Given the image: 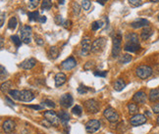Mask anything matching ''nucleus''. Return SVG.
<instances>
[{
    "label": "nucleus",
    "mask_w": 159,
    "mask_h": 134,
    "mask_svg": "<svg viewBox=\"0 0 159 134\" xmlns=\"http://www.w3.org/2000/svg\"><path fill=\"white\" fill-rule=\"evenodd\" d=\"M122 50V35L120 32H117L113 37V45H112V56L114 58L120 55Z\"/></svg>",
    "instance_id": "obj_1"
},
{
    "label": "nucleus",
    "mask_w": 159,
    "mask_h": 134,
    "mask_svg": "<svg viewBox=\"0 0 159 134\" xmlns=\"http://www.w3.org/2000/svg\"><path fill=\"white\" fill-rule=\"evenodd\" d=\"M153 71L151 67L147 65H141L136 69V73L137 76L140 77L141 79H146L149 77L152 74Z\"/></svg>",
    "instance_id": "obj_2"
},
{
    "label": "nucleus",
    "mask_w": 159,
    "mask_h": 134,
    "mask_svg": "<svg viewBox=\"0 0 159 134\" xmlns=\"http://www.w3.org/2000/svg\"><path fill=\"white\" fill-rule=\"evenodd\" d=\"M43 116L45 117V121H48V123H50L51 125L57 127V126H59V125H60V122H61L60 118H59V116H57V114L54 111L49 110V111L44 112Z\"/></svg>",
    "instance_id": "obj_3"
},
{
    "label": "nucleus",
    "mask_w": 159,
    "mask_h": 134,
    "mask_svg": "<svg viewBox=\"0 0 159 134\" xmlns=\"http://www.w3.org/2000/svg\"><path fill=\"white\" fill-rule=\"evenodd\" d=\"M105 45H106V39L104 37H99L91 43V51L94 54H99L104 50Z\"/></svg>",
    "instance_id": "obj_4"
},
{
    "label": "nucleus",
    "mask_w": 159,
    "mask_h": 134,
    "mask_svg": "<svg viewBox=\"0 0 159 134\" xmlns=\"http://www.w3.org/2000/svg\"><path fill=\"white\" fill-rule=\"evenodd\" d=\"M103 116L109 122H116L119 121V118H120V116H119L118 112L115 110V109H113L111 107H108L104 110Z\"/></svg>",
    "instance_id": "obj_5"
},
{
    "label": "nucleus",
    "mask_w": 159,
    "mask_h": 134,
    "mask_svg": "<svg viewBox=\"0 0 159 134\" xmlns=\"http://www.w3.org/2000/svg\"><path fill=\"white\" fill-rule=\"evenodd\" d=\"M84 108L88 113H91V114H96L99 112V109H100V105L99 103L94 100V99H88L83 104Z\"/></svg>",
    "instance_id": "obj_6"
},
{
    "label": "nucleus",
    "mask_w": 159,
    "mask_h": 134,
    "mask_svg": "<svg viewBox=\"0 0 159 134\" xmlns=\"http://www.w3.org/2000/svg\"><path fill=\"white\" fill-rule=\"evenodd\" d=\"M21 39L24 43L29 44L32 41V28L29 26H23L20 29Z\"/></svg>",
    "instance_id": "obj_7"
},
{
    "label": "nucleus",
    "mask_w": 159,
    "mask_h": 134,
    "mask_svg": "<svg viewBox=\"0 0 159 134\" xmlns=\"http://www.w3.org/2000/svg\"><path fill=\"white\" fill-rule=\"evenodd\" d=\"M101 123L97 120H91L86 123V130L88 133H94L100 128Z\"/></svg>",
    "instance_id": "obj_8"
},
{
    "label": "nucleus",
    "mask_w": 159,
    "mask_h": 134,
    "mask_svg": "<svg viewBox=\"0 0 159 134\" xmlns=\"http://www.w3.org/2000/svg\"><path fill=\"white\" fill-rule=\"evenodd\" d=\"M82 50H81V54L83 56H86L87 54L91 52V38L88 36H83L82 41Z\"/></svg>",
    "instance_id": "obj_9"
},
{
    "label": "nucleus",
    "mask_w": 159,
    "mask_h": 134,
    "mask_svg": "<svg viewBox=\"0 0 159 134\" xmlns=\"http://www.w3.org/2000/svg\"><path fill=\"white\" fill-rule=\"evenodd\" d=\"M130 122L133 126H140L146 122V117L145 116L141 115V114H137V115H134L131 117Z\"/></svg>",
    "instance_id": "obj_10"
},
{
    "label": "nucleus",
    "mask_w": 159,
    "mask_h": 134,
    "mask_svg": "<svg viewBox=\"0 0 159 134\" xmlns=\"http://www.w3.org/2000/svg\"><path fill=\"white\" fill-rule=\"evenodd\" d=\"M59 102H60V105L63 108L68 109L73 105L74 99H73V96L71 95V94L66 93V94H63V95L60 97V100H59Z\"/></svg>",
    "instance_id": "obj_11"
},
{
    "label": "nucleus",
    "mask_w": 159,
    "mask_h": 134,
    "mask_svg": "<svg viewBox=\"0 0 159 134\" xmlns=\"http://www.w3.org/2000/svg\"><path fill=\"white\" fill-rule=\"evenodd\" d=\"M77 66V60L74 57H69L61 63V68L65 71H71Z\"/></svg>",
    "instance_id": "obj_12"
},
{
    "label": "nucleus",
    "mask_w": 159,
    "mask_h": 134,
    "mask_svg": "<svg viewBox=\"0 0 159 134\" xmlns=\"http://www.w3.org/2000/svg\"><path fill=\"white\" fill-rule=\"evenodd\" d=\"M37 65V60L34 58H29L24 60L21 64H20V68L23 69H31L34 66Z\"/></svg>",
    "instance_id": "obj_13"
},
{
    "label": "nucleus",
    "mask_w": 159,
    "mask_h": 134,
    "mask_svg": "<svg viewBox=\"0 0 159 134\" xmlns=\"http://www.w3.org/2000/svg\"><path fill=\"white\" fill-rule=\"evenodd\" d=\"M34 99V95L29 90H21L20 93V101L22 102H31Z\"/></svg>",
    "instance_id": "obj_14"
},
{
    "label": "nucleus",
    "mask_w": 159,
    "mask_h": 134,
    "mask_svg": "<svg viewBox=\"0 0 159 134\" xmlns=\"http://www.w3.org/2000/svg\"><path fill=\"white\" fill-rule=\"evenodd\" d=\"M148 24H149V22H148L146 19L140 18V19H136L135 21L132 22L131 27L133 28H141L148 27Z\"/></svg>",
    "instance_id": "obj_15"
},
{
    "label": "nucleus",
    "mask_w": 159,
    "mask_h": 134,
    "mask_svg": "<svg viewBox=\"0 0 159 134\" xmlns=\"http://www.w3.org/2000/svg\"><path fill=\"white\" fill-rule=\"evenodd\" d=\"M140 48L141 45L138 42H125V45H124V50L131 53L137 52L138 50H140Z\"/></svg>",
    "instance_id": "obj_16"
},
{
    "label": "nucleus",
    "mask_w": 159,
    "mask_h": 134,
    "mask_svg": "<svg viewBox=\"0 0 159 134\" xmlns=\"http://www.w3.org/2000/svg\"><path fill=\"white\" fill-rule=\"evenodd\" d=\"M15 127H16V123L12 120H6L2 125L3 131L5 133H12L13 130L15 129Z\"/></svg>",
    "instance_id": "obj_17"
},
{
    "label": "nucleus",
    "mask_w": 159,
    "mask_h": 134,
    "mask_svg": "<svg viewBox=\"0 0 159 134\" xmlns=\"http://www.w3.org/2000/svg\"><path fill=\"white\" fill-rule=\"evenodd\" d=\"M146 94L143 91H138L137 92L133 97V101L136 104H145L146 102Z\"/></svg>",
    "instance_id": "obj_18"
},
{
    "label": "nucleus",
    "mask_w": 159,
    "mask_h": 134,
    "mask_svg": "<svg viewBox=\"0 0 159 134\" xmlns=\"http://www.w3.org/2000/svg\"><path fill=\"white\" fill-rule=\"evenodd\" d=\"M54 79H55V86H56V87H59V86L63 85V84L66 82V80H67V76H66L65 73H56L55 78H54Z\"/></svg>",
    "instance_id": "obj_19"
},
{
    "label": "nucleus",
    "mask_w": 159,
    "mask_h": 134,
    "mask_svg": "<svg viewBox=\"0 0 159 134\" xmlns=\"http://www.w3.org/2000/svg\"><path fill=\"white\" fill-rule=\"evenodd\" d=\"M47 56L50 60H55L59 56V49L56 46H51L47 51Z\"/></svg>",
    "instance_id": "obj_20"
},
{
    "label": "nucleus",
    "mask_w": 159,
    "mask_h": 134,
    "mask_svg": "<svg viewBox=\"0 0 159 134\" xmlns=\"http://www.w3.org/2000/svg\"><path fill=\"white\" fill-rule=\"evenodd\" d=\"M59 118H60V121L64 125V126H67L68 121H70V115L68 114V112L66 111H60L58 114Z\"/></svg>",
    "instance_id": "obj_21"
},
{
    "label": "nucleus",
    "mask_w": 159,
    "mask_h": 134,
    "mask_svg": "<svg viewBox=\"0 0 159 134\" xmlns=\"http://www.w3.org/2000/svg\"><path fill=\"white\" fill-rule=\"evenodd\" d=\"M153 33V31L149 28V27H145V28L142 31V33H141V38L142 40H147L148 38H149Z\"/></svg>",
    "instance_id": "obj_22"
},
{
    "label": "nucleus",
    "mask_w": 159,
    "mask_h": 134,
    "mask_svg": "<svg viewBox=\"0 0 159 134\" xmlns=\"http://www.w3.org/2000/svg\"><path fill=\"white\" fill-rule=\"evenodd\" d=\"M125 86H126L125 81H124L122 78H118L117 80L114 82L113 88H114V90H116V91H122L123 89L125 88Z\"/></svg>",
    "instance_id": "obj_23"
},
{
    "label": "nucleus",
    "mask_w": 159,
    "mask_h": 134,
    "mask_svg": "<svg viewBox=\"0 0 159 134\" xmlns=\"http://www.w3.org/2000/svg\"><path fill=\"white\" fill-rule=\"evenodd\" d=\"M149 101L150 102H156L159 100V88H155V89H151L149 92Z\"/></svg>",
    "instance_id": "obj_24"
},
{
    "label": "nucleus",
    "mask_w": 159,
    "mask_h": 134,
    "mask_svg": "<svg viewBox=\"0 0 159 134\" xmlns=\"http://www.w3.org/2000/svg\"><path fill=\"white\" fill-rule=\"evenodd\" d=\"M125 40H126V42H138V43H140V40H138V35L135 32H129L125 36Z\"/></svg>",
    "instance_id": "obj_25"
},
{
    "label": "nucleus",
    "mask_w": 159,
    "mask_h": 134,
    "mask_svg": "<svg viewBox=\"0 0 159 134\" xmlns=\"http://www.w3.org/2000/svg\"><path fill=\"white\" fill-rule=\"evenodd\" d=\"M127 107H128V111L131 115H137V113L138 111V107L136 103H129Z\"/></svg>",
    "instance_id": "obj_26"
},
{
    "label": "nucleus",
    "mask_w": 159,
    "mask_h": 134,
    "mask_svg": "<svg viewBox=\"0 0 159 134\" xmlns=\"http://www.w3.org/2000/svg\"><path fill=\"white\" fill-rule=\"evenodd\" d=\"M133 57L130 55V54H123V55L120 56L119 58V63L120 64H128L132 61Z\"/></svg>",
    "instance_id": "obj_27"
},
{
    "label": "nucleus",
    "mask_w": 159,
    "mask_h": 134,
    "mask_svg": "<svg viewBox=\"0 0 159 134\" xmlns=\"http://www.w3.org/2000/svg\"><path fill=\"white\" fill-rule=\"evenodd\" d=\"M28 17H29V20L31 22H33V21H38L39 19V14L37 11H33V12H29L28 13Z\"/></svg>",
    "instance_id": "obj_28"
},
{
    "label": "nucleus",
    "mask_w": 159,
    "mask_h": 134,
    "mask_svg": "<svg viewBox=\"0 0 159 134\" xmlns=\"http://www.w3.org/2000/svg\"><path fill=\"white\" fill-rule=\"evenodd\" d=\"M8 93H9L10 97H11L12 99H15V100L20 101V93H21V91H20V90H16V89H11V90H10Z\"/></svg>",
    "instance_id": "obj_29"
},
{
    "label": "nucleus",
    "mask_w": 159,
    "mask_h": 134,
    "mask_svg": "<svg viewBox=\"0 0 159 134\" xmlns=\"http://www.w3.org/2000/svg\"><path fill=\"white\" fill-rule=\"evenodd\" d=\"M17 24H18L17 18L16 17H12L11 19L9 20V22H8V28L10 29H12V31H14V29L17 28Z\"/></svg>",
    "instance_id": "obj_30"
},
{
    "label": "nucleus",
    "mask_w": 159,
    "mask_h": 134,
    "mask_svg": "<svg viewBox=\"0 0 159 134\" xmlns=\"http://www.w3.org/2000/svg\"><path fill=\"white\" fill-rule=\"evenodd\" d=\"M71 9L73 10V13L75 15H79L80 12H81V6H80V4L77 3L76 1H73L71 3Z\"/></svg>",
    "instance_id": "obj_31"
},
{
    "label": "nucleus",
    "mask_w": 159,
    "mask_h": 134,
    "mask_svg": "<svg viewBox=\"0 0 159 134\" xmlns=\"http://www.w3.org/2000/svg\"><path fill=\"white\" fill-rule=\"evenodd\" d=\"M52 7V1L51 0H42L41 3V9L42 10H50Z\"/></svg>",
    "instance_id": "obj_32"
},
{
    "label": "nucleus",
    "mask_w": 159,
    "mask_h": 134,
    "mask_svg": "<svg viewBox=\"0 0 159 134\" xmlns=\"http://www.w3.org/2000/svg\"><path fill=\"white\" fill-rule=\"evenodd\" d=\"M12 87V82L11 81H5L1 84V91L2 92H9L10 90H11V88Z\"/></svg>",
    "instance_id": "obj_33"
},
{
    "label": "nucleus",
    "mask_w": 159,
    "mask_h": 134,
    "mask_svg": "<svg viewBox=\"0 0 159 134\" xmlns=\"http://www.w3.org/2000/svg\"><path fill=\"white\" fill-rule=\"evenodd\" d=\"M11 40H12V42L15 44V46H16L17 48H19L20 46L22 45V39L20 38L18 35H12L11 36Z\"/></svg>",
    "instance_id": "obj_34"
},
{
    "label": "nucleus",
    "mask_w": 159,
    "mask_h": 134,
    "mask_svg": "<svg viewBox=\"0 0 159 134\" xmlns=\"http://www.w3.org/2000/svg\"><path fill=\"white\" fill-rule=\"evenodd\" d=\"M102 26H103V23H102L101 21H94V22L91 24V29H92L93 32L98 31V29L100 28Z\"/></svg>",
    "instance_id": "obj_35"
},
{
    "label": "nucleus",
    "mask_w": 159,
    "mask_h": 134,
    "mask_svg": "<svg viewBox=\"0 0 159 134\" xmlns=\"http://www.w3.org/2000/svg\"><path fill=\"white\" fill-rule=\"evenodd\" d=\"M72 113L74 114V115H76V116H81L82 113H83V109H82L81 106L76 105L75 107H73V109H72Z\"/></svg>",
    "instance_id": "obj_36"
},
{
    "label": "nucleus",
    "mask_w": 159,
    "mask_h": 134,
    "mask_svg": "<svg viewBox=\"0 0 159 134\" xmlns=\"http://www.w3.org/2000/svg\"><path fill=\"white\" fill-rule=\"evenodd\" d=\"M82 6L83 8V10L86 11H88L91 7V0H82Z\"/></svg>",
    "instance_id": "obj_37"
},
{
    "label": "nucleus",
    "mask_w": 159,
    "mask_h": 134,
    "mask_svg": "<svg viewBox=\"0 0 159 134\" xmlns=\"http://www.w3.org/2000/svg\"><path fill=\"white\" fill-rule=\"evenodd\" d=\"M94 65H95V64H94L93 61H88V62H87L86 64H84L83 69L84 71H91V69L94 67Z\"/></svg>",
    "instance_id": "obj_38"
},
{
    "label": "nucleus",
    "mask_w": 159,
    "mask_h": 134,
    "mask_svg": "<svg viewBox=\"0 0 159 134\" xmlns=\"http://www.w3.org/2000/svg\"><path fill=\"white\" fill-rule=\"evenodd\" d=\"M91 90V89L89 88H87V86H84V85H83V84H81V85L79 86V88H78V92L80 93V94H82V95H83V94H86L87 91H89Z\"/></svg>",
    "instance_id": "obj_39"
},
{
    "label": "nucleus",
    "mask_w": 159,
    "mask_h": 134,
    "mask_svg": "<svg viewBox=\"0 0 159 134\" xmlns=\"http://www.w3.org/2000/svg\"><path fill=\"white\" fill-rule=\"evenodd\" d=\"M38 5H39V0H29V6L32 9L37 8Z\"/></svg>",
    "instance_id": "obj_40"
},
{
    "label": "nucleus",
    "mask_w": 159,
    "mask_h": 134,
    "mask_svg": "<svg viewBox=\"0 0 159 134\" xmlns=\"http://www.w3.org/2000/svg\"><path fill=\"white\" fill-rule=\"evenodd\" d=\"M107 73H108L107 71H95L94 72V76H100V77H105L107 76Z\"/></svg>",
    "instance_id": "obj_41"
},
{
    "label": "nucleus",
    "mask_w": 159,
    "mask_h": 134,
    "mask_svg": "<svg viewBox=\"0 0 159 134\" xmlns=\"http://www.w3.org/2000/svg\"><path fill=\"white\" fill-rule=\"evenodd\" d=\"M128 1L133 7H138L142 4V0H128Z\"/></svg>",
    "instance_id": "obj_42"
},
{
    "label": "nucleus",
    "mask_w": 159,
    "mask_h": 134,
    "mask_svg": "<svg viewBox=\"0 0 159 134\" xmlns=\"http://www.w3.org/2000/svg\"><path fill=\"white\" fill-rule=\"evenodd\" d=\"M43 104H44V105H45V106H47V107L55 108V104H54V102H53V101H51V100H48V99H46V100L43 102Z\"/></svg>",
    "instance_id": "obj_43"
},
{
    "label": "nucleus",
    "mask_w": 159,
    "mask_h": 134,
    "mask_svg": "<svg viewBox=\"0 0 159 134\" xmlns=\"http://www.w3.org/2000/svg\"><path fill=\"white\" fill-rule=\"evenodd\" d=\"M0 69H1V79L2 80H4V78L6 77L7 76V72H6V69H5L3 66L0 67Z\"/></svg>",
    "instance_id": "obj_44"
},
{
    "label": "nucleus",
    "mask_w": 159,
    "mask_h": 134,
    "mask_svg": "<svg viewBox=\"0 0 159 134\" xmlns=\"http://www.w3.org/2000/svg\"><path fill=\"white\" fill-rule=\"evenodd\" d=\"M55 23L58 26H60V24H63L64 21H63V18L61 16H56L55 17Z\"/></svg>",
    "instance_id": "obj_45"
},
{
    "label": "nucleus",
    "mask_w": 159,
    "mask_h": 134,
    "mask_svg": "<svg viewBox=\"0 0 159 134\" xmlns=\"http://www.w3.org/2000/svg\"><path fill=\"white\" fill-rule=\"evenodd\" d=\"M72 26V22L70 21V20H66V21H64L63 23V27L65 28H70Z\"/></svg>",
    "instance_id": "obj_46"
},
{
    "label": "nucleus",
    "mask_w": 159,
    "mask_h": 134,
    "mask_svg": "<svg viewBox=\"0 0 159 134\" xmlns=\"http://www.w3.org/2000/svg\"><path fill=\"white\" fill-rule=\"evenodd\" d=\"M36 42H37V44H38V45H43L44 44V40L41 37H39L38 35H36Z\"/></svg>",
    "instance_id": "obj_47"
},
{
    "label": "nucleus",
    "mask_w": 159,
    "mask_h": 134,
    "mask_svg": "<svg viewBox=\"0 0 159 134\" xmlns=\"http://www.w3.org/2000/svg\"><path fill=\"white\" fill-rule=\"evenodd\" d=\"M152 111L155 114H159V102L152 106Z\"/></svg>",
    "instance_id": "obj_48"
},
{
    "label": "nucleus",
    "mask_w": 159,
    "mask_h": 134,
    "mask_svg": "<svg viewBox=\"0 0 159 134\" xmlns=\"http://www.w3.org/2000/svg\"><path fill=\"white\" fill-rule=\"evenodd\" d=\"M31 109H34V110H42L43 109V106H39V105H29V106H27Z\"/></svg>",
    "instance_id": "obj_49"
},
{
    "label": "nucleus",
    "mask_w": 159,
    "mask_h": 134,
    "mask_svg": "<svg viewBox=\"0 0 159 134\" xmlns=\"http://www.w3.org/2000/svg\"><path fill=\"white\" fill-rule=\"evenodd\" d=\"M37 22L41 23V24H44V23L46 22V17H45V16H41V17H39V19H38Z\"/></svg>",
    "instance_id": "obj_50"
},
{
    "label": "nucleus",
    "mask_w": 159,
    "mask_h": 134,
    "mask_svg": "<svg viewBox=\"0 0 159 134\" xmlns=\"http://www.w3.org/2000/svg\"><path fill=\"white\" fill-rule=\"evenodd\" d=\"M5 100H6V102H7L8 104H10V105H13V106L15 105L14 102H13V101H12L11 99H10L9 97H6V98H5Z\"/></svg>",
    "instance_id": "obj_51"
},
{
    "label": "nucleus",
    "mask_w": 159,
    "mask_h": 134,
    "mask_svg": "<svg viewBox=\"0 0 159 134\" xmlns=\"http://www.w3.org/2000/svg\"><path fill=\"white\" fill-rule=\"evenodd\" d=\"M96 1H97V3H99V4L102 5V6H103V5H105V3H106L107 0H96Z\"/></svg>",
    "instance_id": "obj_52"
},
{
    "label": "nucleus",
    "mask_w": 159,
    "mask_h": 134,
    "mask_svg": "<svg viewBox=\"0 0 159 134\" xmlns=\"http://www.w3.org/2000/svg\"><path fill=\"white\" fill-rule=\"evenodd\" d=\"M4 24V13L1 14V24H0V27H3Z\"/></svg>",
    "instance_id": "obj_53"
},
{
    "label": "nucleus",
    "mask_w": 159,
    "mask_h": 134,
    "mask_svg": "<svg viewBox=\"0 0 159 134\" xmlns=\"http://www.w3.org/2000/svg\"><path fill=\"white\" fill-rule=\"evenodd\" d=\"M58 3L60 5H63L64 3H65V0H58Z\"/></svg>",
    "instance_id": "obj_54"
},
{
    "label": "nucleus",
    "mask_w": 159,
    "mask_h": 134,
    "mask_svg": "<svg viewBox=\"0 0 159 134\" xmlns=\"http://www.w3.org/2000/svg\"><path fill=\"white\" fill-rule=\"evenodd\" d=\"M1 48H3V38H1Z\"/></svg>",
    "instance_id": "obj_55"
},
{
    "label": "nucleus",
    "mask_w": 159,
    "mask_h": 134,
    "mask_svg": "<svg viewBox=\"0 0 159 134\" xmlns=\"http://www.w3.org/2000/svg\"><path fill=\"white\" fill-rule=\"evenodd\" d=\"M149 1H151V2H158L159 0H149Z\"/></svg>",
    "instance_id": "obj_56"
},
{
    "label": "nucleus",
    "mask_w": 159,
    "mask_h": 134,
    "mask_svg": "<svg viewBox=\"0 0 159 134\" xmlns=\"http://www.w3.org/2000/svg\"><path fill=\"white\" fill-rule=\"evenodd\" d=\"M157 125H159V116H158V117H157Z\"/></svg>",
    "instance_id": "obj_57"
},
{
    "label": "nucleus",
    "mask_w": 159,
    "mask_h": 134,
    "mask_svg": "<svg viewBox=\"0 0 159 134\" xmlns=\"http://www.w3.org/2000/svg\"><path fill=\"white\" fill-rule=\"evenodd\" d=\"M157 19H158V21H159V14H158V16H157Z\"/></svg>",
    "instance_id": "obj_58"
},
{
    "label": "nucleus",
    "mask_w": 159,
    "mask_h": 134,
    "mask_svg": "<svg viewBox=\"0 0 159 134\" xmlns=\"http://www.w3.org/2000/svg\"><path fill=\"white\" fill-rule=\"evenodd\" d=\"M12 134H16V133H12Z\"/></svg>",
    "instance_id": "obj_59"
},
{
    "label": "nucleus",
    "mask_w": 159,
    "mask_h": 134,
    "mask_svg": "<svg viewBox=\"0 0 159 134\" xmlns=\"http://www.w3.org/2000/svg\"><path fill=\"white\" fill-rule=\"evenodd\" d=\"M39 134H41V133H39Z\"/></svg>",
    "instance_id": "obj_60"
}]
</instances>
